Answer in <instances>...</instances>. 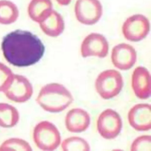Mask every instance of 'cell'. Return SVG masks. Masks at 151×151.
I'll use <instances>...</instances> for the list:
<instances>
[{"label": "cell", "mask_w": 151, "mask_h": 151, "mask_svg": "<svg viewBox=\"0 0 151 151\" xmlns=\"http://www.w3.org/2000/svg\"><path fill=\"white\" fill-rule=\"evenodd\" d=\"M122 120L117 112L107 109L103 111L97 120V129L100 136L106 139L116 138L122 129Z\"/></svg>", "instance_id": "6"}, {"label": "cell", "mask_w": 151, "mask_h": 151, "mask_svg": "<svg viewBox=\"0 0 151 151\" xmlns=\"http://www.w3.org/2000/svg\"><path fill=\"white\" fill-rule=\"evenodd\" d=\"M57 1V2L61 5H63V6H65V5H68L71 1V0H56Z\"/></svg>", "instance_id": "22"}, {"label": "cell", "mask_w": 151, "mask_h": 151, "mask_svg": "<svg viewBox=\"0 0 151 151\" xmlns=\"http://www.w3.org/2000/svg\"><path fill=\"white\" fill-rule=\"evenodd\" d=\"M3 92L9 100L16 103H24L31 97L33 88L27 78L22 75L14 74Z\"/></svg>", "instance_id": "8"}, {"label": "cell", "mask_w": 151, "mask_h": 151, "mask_svg": "<svg viewBox=\"0 0 151 151\" xmlns=\"http://www.w3.org/2000/svg\"><path fill=\"white\" fill-rule=\"evenodd\" d=\"M132 87L134 94L145 100L150 96V75L149 70L142 66L137 67L132 75Z\"/></svg>", "instance_id": "12"}, {"label": "cell", "mask_w": 151, "mask_h": 151, "mask_svg": "<svg viewBox=\"0 0 151 151\" xmlns=\"http://www.w3.org/2000/svg\"><path fill=\"white\" fill-rule=\"evenodd\" d=\"M33 140L40 149L45 151L55 150L61 143V135L57 127L51 122L44 120L34 127Z\"/></svg>", "instance_id": "3"}, {"label": "cell", "mask_w": 151, "mask_h": 151, "mask_svg": "<svg viewBox=\"0 0 151 151\" xmlns=\"http://www.w3.org/2000/svg\"><path fill=\"white\" fill-rule=\"evenodd\" d=\"M19 17L17 6L9 0H0V24L9 25L15 22Z\"/></svg>", "instance_id": "17"}, {"label": "cell", "mask_w": 151, "mask_h": 151, "mask_svg": "<svg viewBox=\"0 0 151 151\" xmlns=\"http://www.w3.org/2000/svg\"><path fill=\"white\" fill-rule=\"evenodd\" d=\"M74 13L78 22L91 25L97 23L103 14V7L99 0H77Z\"/></svg>", "instance_id": "7"}, {"label": "cell", "mask_w": 151, "mask_h": 151, "mask_svg": "<svg viewBox=\"0 0 151 151\" xmlns=\"http://www.w3.org/2000/svg\"><path fill=\"white\" fill-rule=\"evenodd\" d=\"M64 151H89L90 146L87 142L80 137L72 136L64 139L61 143Z\"/></svg>", "instance_id": "18"}, {"label": "cell", "mask_w": 151, "mask_h": 151, "mask_svg": "<svg viewBox=\"0 0 151 151\" xmlns=\"http://www.w3.org/2000/svg\"><path fill=\"white\" fill-rule=\"evenodd\" d=\"M52 10L51 0H31L28 6V14L30 18L40 22Z\"/></svg>", "instance_id": "15"}, {"label": "cell", "mask_w": 151, "mask_h": 151, "mask_svg": "<svg viewBox=\"0 0 151 151\" xmlns=\"http://www.w3.org/2000/svg\"><path fill=\"white\" fill-rule=\"evenodd\" d=\"M39 24L42 32L51 37H57L61 35L65 27L63 17L54 9Z\"/></svg>", "instance_id": "14"}, {"label": "cell", "mask_w": 151, "mask_h": 151, "mask_svg": "<svg viewBox=\"0 0 151 151\" xmlns=\"http://www.w3.org/2000/svg\"><path fill=\"white\" fill-rule=\"evenodd\" d=\"M150 106L139 103L133 106L128 112L127 119L131 127L137 131H147L151 127Z\"/></svg>", "instance_id": "11"}, {"label": "cell", "mask_w": 151, "mask_h": 151, "mask_svg": "<svg viewBox=\"0 0 151 151\" xmlns=\"http://www.w3.org/2000/svg\"><path fill=\"white\" fill-rule=\"evenodd\" d=\"M38 105L50 113H59L64 110L73 101L70 91L63 85L52 83L44 86L36 99Z\"/></svg>", "instance_id": "2"}, {"label": "cell", "mask_w": 151, "mask_h": 151, "mask_svg": "<svg viewBox=\"0 0 151 151\" xmlns=\"http://www.w3.org/2000/svg\"><path fill=\"white\" fill-rule=\"evenodd\" d=\"M109 45L104 35L92 32L87 35L81 44V54L83 58L97 57L104 58L109 52Z\"/></svg>", "instance_id": "9"}, {"label": "cell", "mask_w": 151, "mask_h": 151, "mask_svg": "<svg viewBox=\"0 0 151 151\" xmlns=\"http://www.w3.org/2000/svg\"><path fill=\"white\" fill-rule=\"evenodd\" d=\"M136 59V51L130 44L120 43L115 45L111 50L112 64L120 70L130 69L134 65Z\"/></svg>", "instance_id": "10"}, {"label": "cell", "mask_w": 151, "mask_h": 151, "mask_svg": "<svg viewBox=\"0 0 151 151\" xmlns=\"http://www.w3.org/2000/svg\"><path fill=\"white\" fill-rule=\"evenodd\" d=\"M19 119V112L15 107L5 103H0L1 127H12L18 123Z\"/></svg>", "instance_id": "16"}, {"label": "cell", "mask_w": 151, "mask_h": 151, "mask_svg": "<svg viewBox=\"0 0 151 151\" xmlns=\"http://www.w3.org/2000/svg\"><path fill=\"white\" fill-rule=\"evenodd\" d=\"M90 116L87 111L80 109L70 110L65 117V126L68 131L72 133H81L90 124Z\"/></svg>", "instance_id": "13"}, {"label": "cell", "mask_w": 151, "mask_h": 151, "mask_svg": "<svg viewBox=\"0 0 151 151\" xmlns=\"http://www.w3.org/2000/svg\"><path fill=\"white\" fill-rule=\"evenodd\" d=\"M5 59L17 67H25L38 63L43 57L45 47L41 40L30 31L16 29L6 34L1 42Z\"/></svg>", "instance_id": "1"}, {"label": "cell", "mask_w": 151, "mask_h": 151, "mask_svg": "<svg viewBox=\"0 0 151 151\" xmlns=\"http://www.w3.org/2000/svg\"><path fill=\"white\" fill-rule=\"evenodd\" d=\"M15 150L31 151L32 148L25 140L19 138H10L4 141L0 146V150Z\"/></svg>", "instance_id": "19"}, {"label": "cell", "mask_w": 151, "mask_h": 151, "mask_svg": "<svg viewBox=\"0 0 151 151\" xmlns=\"http://www.w3.org/2000/svg\"><path fill=\"white\" fill-rule=\"evenodd\" d=\"M13 75L11 70L0 62V92H3L5 90Z\"/></svg>", "instance_id": "21"}, {"label": "cell", "mask_w": 151, "mask_h": 151, "mask_svg": "<svg viewBox=\"0 0 151 151\" xmlns=\"http://www.w3.org/2000/svg\"><path fill=\"white\" fill-rule=\"evenodd\" d=\"M123 86L120 73L116 70H106L100 73L95 81V88L104 100L110 99L119 94Z\"/></svg>", "instance_id": "4"}, {"label": "cell", "mask_w": 151, "mask_h": 151, "mask_svg": "<svg viewBox=\"0 0 151 151\" xmlns=\"http://www.w3.org/2000/svg\"><path fill=\"white\" fill-rule=\"evenodd\" d=\"M122 33L128 41L137 42L143 40L150 31V22L142 14H134L127 18L122 25Z\"/></svg>", "instance_id": "5"}, {"label": "cell", "mask_w": 151, "mask_h": 151, "mask_svg": "<svg viewBox=\"0 0 151 151\" xmlns=\"http://www.w3.org/2000/svg\"><path fill=\"white\" fill-rule=\"evenodd\" d=\"M151 139L150 135H142L136 138L131 145L132 151H150Z\"/></svg>", "instance_id": "20"}]
</instances>
